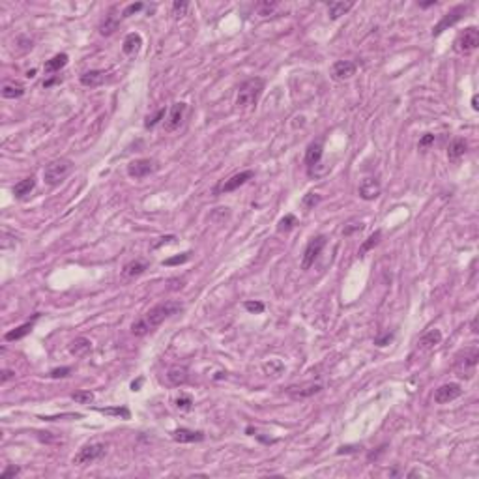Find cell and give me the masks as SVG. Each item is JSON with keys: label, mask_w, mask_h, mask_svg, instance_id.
<instances>
[{"label": "cell", "mask_w": 479, "mask_h": 479, "mask_svg": "<svg viewBox=\"0 0 479 479\" xmlns=\"http://www.w3.org/2000/svg\"><path fill=\"white\" fill-rule=\"evenodd\" d=\"M70 373H71L70 367H60V369L51 371V376H53V378H64V376H68Z\"/></svg>", "instance_id": "44"}, {"label": "cell", "mask_w": 479, "mask_h": 479, "mask_svg": "<svg viewBox=\"0 0 479 479\" xmlns=\"http://www.w3.org/2000/svg\"><path fill=\"white\" fill-rule=\"evenodd\" d=\"M81 84L82 86H88V88H96V86H101L105 82V71L101 70H90V71H84L81 75Z\"/></svg>", "instance_id": "19"}, {"label": "cell", "mask_w": 479, "mask_h": 479, "mask_svg": "<svg viewBox=\"0 0 479 479\" xmlns=\"http://www.w3.org/2000/svg\"><path fill=\"white\" fill-rule=\"evenodd\" d=\"M156 170H158V161L150 158L135 159V161H131V163L127 165V176L133 180L146 178V176L154 175Z\"/></svg>", "instance_id": "7"}, {"label": "cell", "mask_w": 479, "mask_h": 479, "mask_svg": "<svg viewBox=\"0 0 479 479\" xmlns=\"http://www.w3.org/2000/svg\"><path fill=\"white\" fill-rule=\"evenodd\" d=\"M0 94L6 99H17L25 96V86L19 81H4L2 82V88H0Z\"/></svg>", "instance_id": "20"}, {"label": "cell", "mask_w": 479, "mask_h": 479, "mask_svg": "<svg viewBox=\"0 0 479 479\" xmlns=\"http://www.w3.org/2000/svg\"><path fill=\"white\" fill-rule=\"evenodd\" d=\"M283 363L279 361V359H270L268 363H264V371H266L268 376H279L281 373H283Z\"/></svg>", "instance_id": "34"}, {"label": "cell", "mask_w": 479, "mask_h": 479, "mask_svg": "<svg viewBox=\"0 0 479 479\" xmlns=\"http://www.w3.org/2000/svg\"><path fill=\"white\" fill-rule=\"evenodd\" d=\"M264 79L262 77H251L245 82H242V86L238 88V96H236V105L238 109H251L255 107L258 98L264 92Z\"/></svg>", "instance_id": "2"}, {"label": "cell", "mask_w": 479, "mask_h": 479, "mask_svg": "<svg viewBox=\"0 0 479 479\" xmlns=\"http://www.w3.org/2000/svg\"><path fill=\"white\" fill-rule=\"evenodd\" d=\"M275 8H279L277 2H260V4L256 6V10H258V13L260 15H270Z\"/></svg>", "instance_id": "37"}, {"label": "cell", "mask_w": 479, "mask_h": 479, "mask_svg": "<svg viewBox=\"0 0 479 479\" xmlns=\"http://www.w3.org/2000/svg\"><path fill=\"white\" fill-rule=\"evenodd\" d=\"M468 152V142L464 141V139H453L451 144H449V148H447V159L451 161V163H457L459 159L463 158L464 154Z\"/></svg>", "instance_id": "18"}, {"label": "cell", "mask_w": 479, "mask_h": 479, "mask_svg": "<svg viewBox=\"0 0 479 479\" xmlns=\"http://www.w3.org/2000/svg\"><path fill=\"white\" fill-rule=\"evenodd\" d=\"M479 359V349L477 346H468V349L461 350L455 358V369H457L459 376L463 378H472L475 367H477Z\"/></svg>", "instance_id": "4"}, {"label": "cell", "mask_w": 479, "mask_h": 479, "mask_svg": "<svg viewBox=\"0 0 479 479\" xmlns=\"http://www.w3.org/2000/svg\"><path fill=\"white\" fill-rule=\"evenodd\" d=\"M191 404H193V399L189 395H184V397L176 399V408L180 410H191Z\"/></svg>", "instance_id": "41"}, {"label": "cell", "mask_w": 479, "mask_h": 479, "mask_svg": "<svg viewBox=\"0 0 479 479\" xmlns=\"http://www.w3.org/2000/svg\"><path fill=\"white\" fill-rule=\"evenodd\" d=\"M320 202V195H316V193H307V195L303 197V201H301V204H303L305 208H315L316 204Z\"/></svg>", "instance_id": "38"}, {"label": "cell", "mask_w": 479, "mask_h": 479, "mask_svg": "<svg viewBox=\"0 0 479 479\" xmlns=\"http://www.w3.org/2000/svg\"><path fill=\"white\" fill-rule=\"evenodd\" d=\"M141 45H142L141 34L131 32V34H127V36H125L124 43H122V51H124V55L133 56V55H137V53H139Z\"/></svg>", "instance_id": "22"}, {"label": "cell", "mask_w": 479, "mask_h": 479, "mask_svg": "<svg viewBox=\"0 0 479 479\" xmlns=\"http://www.w3.org/2000/svg\"><path fill=\"white\" fill-rule=\"evenodd\" d=\"M244 307L249 313H253V315H260L262 311H264V303H260V301H245Z\"/></svg>", "instance_id": "40"}, {"label": "cell", "mask_w": 479, "mask_h": 479, "mask_svg": "<svg viewBox=\"0 0 479 479\" xmlns=\"http://www.w3.org/2000/svg\"><path fill=\"white\" fill-rule=\"evenodd\" d=\"M320 389H322L320 384L309 382V384H301V386H289L287 387V393L294 399H307V397H311V395L318 393Z\"/></svg>", "instance_id": "16"}, {"label": "cell", "mask_w": 479, "mask_h": 479, "mask_svg": "<svg viewBox=\"0 0 479 479\" xmlns=\"http://www.w3.org/2000/svg\"><path fill=\"white\" fill-rule=\"evenodd\" d=\"M324 245H326V236L324 234H318L309 239V244L305 245L303 256H301V270H309L315 264V260L324 249Z\"/></svg>", "instance_id": "8"}, {"label": "cell", "mask_w": 479, "mask_h": 479, "mask_svg": "<svg viewBox=\"0 0 479 479\" xmlns=\"http://www.w3.org/2000/svg\"><path fill=\"white\" fill-rule=\"evenodd\" d=\"M434 142V135L432 133H425L421 139H419V148H427V146H430Z\"/></svg>", "instance_id": "45"}, {"label": "cell", "mask_w": 479, "mask_h": 479, "mask_svg": "<svg viewBox=\"0 0 479 479\" xmlns=\"http://www.w3.org/2000/svg\"><path fill=\"white\" fill-rule=\"evenodd\" d=\"M466 11H468V6H464V4H459V6H455V8H451L446 15H442L440 23L434 25V28H432V36H440L444 30L455 27V25H457V23L464 17Z\"/></svg>", "instance_id": "9"}, {"label": "cell", "mask_w": 479, "mask_h": 479, "mask_svg": "<svg viewBox=\"0 0 479 479\" xmlns=\"http://www.w3.org/2000/svg\"><path fill=\"white\" fill-rule=\"evenodd\" d=\"M172 440L178 442V444H195V442L204 440V432L180 427V429L172 430Z\"/></svg>", "instance_id": "15"}, {"label": "cell", "mask_w": 479, "mask_h": 479, "mask_svg": "<svg viewBox=\"0 0 479 479\" xmlns=\"http://www.w3.org/2000/svg\"><path fill=\"white\" fill-rule=\"evenodd\" d=\"M92 350V343L86 337H77L70 343V352L73 356H84Z\"/></svg>", "instance_id": "27"}, {"label": "cell", "mask_w": 479, "mask_h": 479, "mask_svg": "<svg viewBox=\"0 0 479 479\" xmlns=\"http://www.w3.org/2000/svg\"><path fill=\"white\" fill-rule=\"evenodd\" d=\"M34 187H36V178H34V176H28V178L21 180L19 184L13 185V195H15L17 199H23V197L30 195L34 191Z\"/></svg>", "instance_id": "24"}, {"label": "cell", "mask_w": 479, "mask_h": 479, "mask_svg": "<svg viewBox=\"0 0 479 479\" xmlns=\"http://www.w3.org/2000/svg\"><path fill=\"white\" fill-rule=\"evenodd\" d=\"M477 316H474V320H472V333H477Z\"/></svg>", "instance_id": "53"}, {"label": "cell", "mask_w": 479, "mask_h": 479, "mask_svg": "<svg viewBox=\"0 0 479 479\" xmlns=\"http://www.w3.org/2000/svg\"><path fill=\"white\" fill-rule=\"evenodd\" d=\"M191 253H182V255L178 256H172V258H167V260L163 262L165 266H175V264H184V262L189 260Z\"/></svg>", "instance_id": "39"}, {"label": "cell", "mask_w": 479, "mask_h": 479, "mask_svg": "<svg viewBox=\"0 0 479 479\" xmlns=\"http://www.w3.org/2000/svg\"><path fill=\"white\" fill-rule=\"evenodd\" d=\"M442 343V332L440 330H429V332L425 333V335H421V339H419V349H423V350H430V349H434L436 344H440Z\"/></svg>", "instance_id": "23"}, {"label": "cell", "mask_w": 479, "mask_h": 479, "mask_svg": "<svg viewBox=\"0 0 479 479\" xmlns=\"http://www.w3.org/2000/svg\"><path fill=\"white\" fill-rule=\"evenodd\" d=\"M107 453V446L101 444V442H92V444H86L79 449L75 457H73V464L77 466H84V464H94L96 461L105 457Z\"/></svg>", "instance_id": "5"}, {"label": "cell", "mask_w": 479, "mask_h": 479, "mask_svg": "<svg viewBox=\"0 0 479 479\" xmlns=\"http://www.w3.org/2000/svg\"><path fill=\"white\" fill-rule=\"evenodd\" d=\"M165 115H167V111H165V107H163V109H159L154 116H148L146 122H144V127H146V129H150V127H156V125H158L159 122L165 118Z\"/></svg>", "instance_id": "36"}, {"label": "cell", "mask_w": 479, "mask_h": 479, "mask_svg": "<svg viewBox=\"0 0 479 479\" xmlns=\"http://www.w3.org/2000/svg\"><path fill=\"white\" fill-rule=\"evenodd\" d=\"M429 6H436V0H430V2H423V4H419V8H429Z\"/></svg>", "instance_id": "54"}, {"label": "cell", "mask_w": 479, "mask_h": 479, "mask_svg": "<svg viewBox=\"0 0 479 479\" xmlns=\"http://www.w3.org/2000/svg\"><path fill=\"white\" fill-rule=\"evenodd\" d=\"M68 60H70V56L66 55V53H60V55H55L51 60H47L43 64V70L45 73H56V71H60L62 68H66V64H68Z\"/></svg>", "instance_id": "25"}, {"label": "cell", "mask_w": 479, "mask_h": 479, "mask_svg": "<svg viewBox=\"0 0 479 479\" xmlns=\"http://www.w3.org/2000/svg\"><path fill=\"white\" fill-rule=\"evenodd\" d=\"M187 6H189L187 2H178V0H176L175 4H172V10H175L176 15H184L185 10H187Z\"/></svg>", "instance_id": "47"}, {"label": "cell", "mask_w": 479, "mask_h": 479, "mask_svg": "<svg viewBox=\"0 0 479 479\" xmlns=\"http://www.w3.org/2000/svg\"><path fill=\"white\" fill-rule=\"evenodd\" d=\"M71 170H73V161H71V159L62 158V159L51 161V163L43 169L45 184L51 185V187L60 185L66 178H68V176L71 175Z\"/></svg>", "instance_id": "3"}, {"label": "cell", "mask_w": 479, "mask_h": 479, "mask_svg": "<svg viewBox=\"0 0 479 479\" xmlns=\"http://www.w3.org/2000/svg\"><path fill=\"white\" fill-rule=\"evenodd\" d=\"M380 182L376 178H373V176H367V178H363L361 182H359V197L363 199V201H375V199H378L380 197Z\"/></svg>", "instance_id": "13"}, {"label": "cell", "mask_w": 479, "mask_h": 479, "mask_svg": "<svg viewBox=\"0 0 479 479\" xmlns=\"http://www.w3.org/2000/svg\"><path fill=\"white\" fill-rule=\"evenodd\" d=\"M19 472H21V468H19V466H15V464H11V466H8V468H6L4 472H2V474H0V477H2V479H8V477H15V475L19 474Z\"/></svg>", "instance_id": "43"}, {"label": "cell", "mask_w": 479, "mask_h": 479, "mask_svg": "<svg viewBox=\"0 0 479 479\" xmlns=\"http://www.w3.org/2000/svg\"><path fill=\"white\" fill-rule=\"evenodd\" d=\"M322 154H324V139H318V141H313L305 150V165L309 169V175L313 172L315 167H318L322 161Z\"/></svg>", "instance_id": "12"}, {"label": "cell", "mask_w": 479, "mask_h": 479, "mask_svg": "<svg viewBox=\"0 0 479 479\" xmlns=\"http://www.w3.org/2000/svg\"><path fill=\"white\" fill-rule=\"evenodd\" d=\"M167 378L172 386H182L187 382V369L185 367H170L167 373Z\"/></svg>", "instance_id": "29"}, {"label": "cell", "mask_w": 479, "mask_h": 479, "mask_svg": "<svg viewBox=\"0 0 479 479\" xmlns=\"http://www.w3.org/2000/svg\"><path fill=\"white\" fill-rule=\"evenodd\" d=\"M180 311H182V305L178 301H161V303L154 305L142 318H139L137 322L131 324V333L135 337H142L148 332H152L158 326H161L167 318H170V316L180 313Z\"/></svg>", "instance_id": "1"}, {"label": "cell", "mask_w": 479, "mask_h": 479, "mask_svg": "<svg viewBox=\"0 0 479 479\" xmlns=\"http://www.w3.org/2000/svg\"><path fill=\"white\" fill-rule=\"evenodd\" d=\"M463 395V387L457 382H449V384H442L438 389L434 391V403L438 404H446L455 401L457 397Z\"/></svg>", "instance_id": "11"}, {"label": "cell", "mask_w": 479, "mask_h": 479, "mask_svg": "<svg viewBox=\"0 0 479 479\" xmlns=\"http://www.w3.org/2000/svg\"><path fill=\"white\" fill-rule=\"evenodd\" d=\"M363 229V225L361 223H354V225H350V227H346V229L343 230V234L344 236H350L352 232H356V230H361Z\"/></svg>", "instance_id": "48"}, {"label": "cell", "mask_w": 479, "mask_h": 479, "mask_svg": "<svg viewBox=\"0 0 479 479\" xmlns=\"http://www.w3.org/2000/svg\"><path fill=\"white\" fill-rule=\"evenodd\" d=\"M298 225V219H296V215H292V213H287L283 219H279L277 223V230L279 232H289V230H292Z\"/></svg>", "instance_id": "31"}, {"label": "cell", "mask_w": 479, "mask_h": 479, "mask_svg": "<svg viewBox=\"0 0 479 479\" xmlns=\"http://www.w3.org/2000/svg\"><path fill=\"white\" fill-rule=\"evenodd\" d=\"M13 376H15V373H13V371L4 369V371H2V378H0V382H2V384H6V382H8V380H11Z\"/></svg>", "instance_id": "49"}, {"label": "cell", "mask_w": 479, "mask_h": 479, "mask_svg": "<svg viewBox=\"0 0 479 479\" xmlns=\"http://www.w3.org/2000/svg\"><path fill=\"white\" fill-rule=\"evenodd\" d=\"M116 27H118V21H116V19H115L113 15H109V17H105V21L101 23V27H99V32L103 34V36H111V34H113V32L116 30Z\"/></svg>", "instance_id": "35"}, {"label": "cell", "mask_w": 479, "mask_h": 479, "mask_svg": "<svg viewBox=\"0 0 479 479\" xmlns=\"http://www.w3.org/2000/svg\"><path fill=\"white\" fill-rule=\"evenodd\" d=\"M255 176V172L253 170H242V172H238V175L230 176L229 180H225L223 184H219L217 187H215V195H223V193H232V191H236L239 187V185H244L245 182H249L251 178Z\"/></svg>", "instance_id": "10"}, {"label": "cell", "mask_w": 479, "mask_h": 479, "mask_svg": "<svg viewBox=\"0 0 479 479\" xmlns=\"http://www.w3.org/2000/svg\"><path fill=\"white\" fill-rule=\"evenodd\" d=\"M187 111V105L185 103H175L172 109L169 113V118H167V124H165V129L167 131H175L176 127H180V124L184 122V115Z\"/></svg>", "instance_id": "17"}, {"label": "cell", "mask_w": 479, "mask_h": 479, "mask_svg": "<svg viewBox=\"0 0 479 479\" xmlns=\"http://www.w3.org/2000/svg\"><path fill=\"white\" fill-rule=\"evenodd\" d=\"M39 318V315H36L32 318V320H28V322H25V324H21V326H17L15 330H11V332H8L4 335V339L6 341H19V339H23V337H27L28 333L32 332V328H34V322L38 320Z\"/></svg>", "instance_id": "21"}, {"label": "cell", "mask_w": 479, "mask_h": 479, "mask_svg": "<svg viewBox=\"0 0 479 479\" xmlns=\"http://www.w3.org/2000/svg\"><path fill=\"white\" fill-rule=\"evenodd\" d=\"M142 382H144V378H142V376L131 382V391H139V389H141V386H142Z\"/></svg>", "instance_id": "50"}, {"label": "cell", "mask_w": 479, "mask_h": 479, "mask_svg": "<svg viewBox=\"0 0 479 479\" xmlns=\"http://www.w3.org/2000/svg\"><path fill=\"white\" fill-rule=\"evenodd\" d=\"M71 399L79 404H90L94 403V393L90 389H79V391L71 393Z\"/></svg>", "instance_id": "32"}, {"label": "cell", "mask_w": 479, "mask_h": 479, "mask_svg": "<svg viewBox=\"0 0 479 479\" xmlns=\"http://www.w3.org/2000/svg\"><path fill=\"white\" fill-rule=\"evenodd\" d=\"M58 81H60L58 77H51L49 81H45V82H43V86H45V88H51L53 84H55V82H58Z\"/></svg>", "instance_id": "52"}, {"label": "cell", "mask_w": 479, "mask_h": 479, "mask_svg": "<svg viewBox=\"0 0 479 479\" xmlns=\"http://www.w3.org/2000/svg\"><path fill=\"white\" fill-rule=\"evenodd\" d=\"M148 270V264L142 260H131L127 262L124 266V270H122V273H124L125 277H137V275H141V273H144Z\"/></svg>", "instance_id": "28"}, {"label": "cell", "mask_w": 479, "mask_h": 479, "mask_svg": "<svg viewBox=\"0 0 479 479\" xmlns=\"http://www.w3.org/2000/svg\"><path fill=\"white\" fill-rule=\"evenodd\" d=\"M380 238H382V232L380 230H376V232H373V234L369 236V238L365 239L363 244H361V247H359V251H358V255L359 256H363L367 251H371L373 247H375L378 242H380Z\"/></svg>", "instance_id": "30"}, {"label": "cell", "mask_w": 479, "mask_h": 479, "mask_svg": "<svg viewBox=\"0 0 479 479\" xmlns=\"http://www.w3.org/2000/svg\"><path fill=\"white\" fill-rule=\"evenodd\" d=\"M356 70H358V66L352 60H337L332 66V77L335 81H346V79L354 75Z\"/></svg>", "instance_id": "14"}, {"label": "cell", "mask_w": 479, "mask_h": 479, "mask_svg": "<svg viewBox=\"0 0 479 479\" xmlns=\"http://www.w3.org/2000/svg\"><path fill=\"white\" fill-rule=\"evenodd\" d=\"M99 412L101 414H107V416H116V418H122V419H129V410L125 408V406H111V408H99Z\"/></svg>", "instance_id": "33"}, {"label": "cell", "mask_w": 479, "mask_h": 479, "mask_svg": "<svg viewBox=\"0 0 479 479\" xmlns=\"http://www.w3.org/2000/svg\"><path fill=\"white\" fill-rule=\"evenodd\" d=\"M477 47H479V30H477V27L464 28L463 32L457 36L455 43H453V49L457 51L459 55H470V53H474Z\"/></svg>", "instance_id": "6"}, {"label": "cell", "mask_w": 479, "mask_h": 479, "mask_svg": "<svg viewBox=\"0 0 479 479\" xmlns=\"http://www.w3.org/2000/svg\"><path fill=\"white\" fill-rule=\"evenodd\" d=\"M391 339H393V333H384L382 337H376L375 339V344H376V346H386V344L389 343Z\"/></svg>", "instance_id": "46"}, {"label": "cell", "mask_w": 479, "mask_h": 479, "mask_svg": "<svg viewBox=\"0 0 479 479\" xmlns=\"http://www.w3.org/2000/svg\"><path fill=\"white\" fill-rule=\"evenodd\" d=\"M472 109H474V111L479 109V105H477V96H474V98H472Z\"/></svg>", "instance_id": "55"}, {"label": "cell", "mask_w": 479, "mask_h": 479, "mask_svg": "<svg viewBox=\"0 0 479 479\" xmlns=\"http://www.w3.org/2000/svg\"><path fill=\"white\" fill-rule=\"evenodd\" d=\"M358 447H359V446H343L337 453H339V455H343V453H352V451H356Z\"/></svg>", "instance_id": "51"}, {"label": "cell", "mask_w": 479, "mask_h": 479, "mask_svg": "<svg viewBox=\"0 0 479 479\" xmlns=\"http://www.w3.org/2000/svg\"><path fill=\"white\" fill-rule=\"evenodd\" d=\"M142 8H144V4H142V2H137V4L125 6V10L122 11V17H131L133 13H137V11H141Z\"/></svg>", "instance_id": "42"}, {"label": "cell", "mask_w": 479, "mask_h": 479, "mask_svg": "<svg viewBox=\"0 0 479 479\" xmlns=\"http://www.w3.org/2000/svg\"><path fill=\"white\" fill-rule=\"evenodd\" d=\"M352 8H354V2H330L328 4V13H330V19L335 21L341 15L349 13Z\"/></svg>", "instance_id": "26"}]
</instances>
